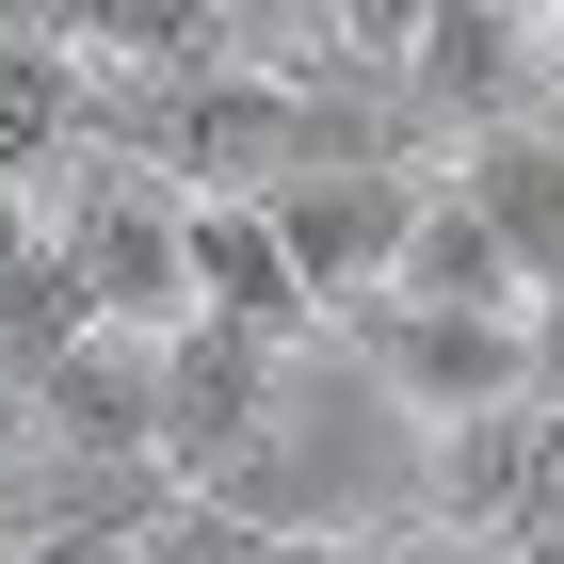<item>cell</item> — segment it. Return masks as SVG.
<instances>
[{
    "label": "cell",
    "mask_w": 564,
    "mask_h": 564,
    "mask_svg": "<svg viewBox=\"0 0 564 564\" xmlns=\"http://www.w3.org/2000/svg\"><path fill=\"white\" fill-rule=\"evenodd\" d=\"M371 291H420V306H517L532 274L500 259V226H484L452 177H420V194H403V242H388V274H371Z\"/></svg>",
    "instance_id": "ba28073f"
},
{
    "label": "cell",
    "mask_w": 564,
    "mask_h": 564,
    "mask_svg": "<svg viewBox=\"0 0 564 564\" xmlns=\"http://www.w3.org/2000/svg\"><path fill=\"white\" fill-rule=\"evenodd\" d=\"M274 371H291V339H259V323H162V420H145V452L194 484L210 452H242V435H259Z\"/></svg>",
    "instance_id": "277c9868"
},
{
    "label": "cell",
    "mask_w": 564,
    "mask_h": 564,
    "mask_svg": "<svg viewBox=\"0 0 564 564\" xmlns=\"http://www.w3.org/2000/svg\"><path fill=\"white\" fill-rule=\"evenodd\" d=\"M452 194L500 226V259H517V274H564V130H532V113H484V130H468V162H452Z\"/></svg>",
    "instance_id": "52a82bcc"
},
{
    "label": "cell",
    "mask_w": 564,
    "mask_h": 564,
    "mask_svg": "<svg viewBox=\"0 0 564 564\" xmlns=\"http://www.w3.org/2000/svg\"><path fill=\"white\" fill-rule=\"evenodd\" d=\"M82 130H97L82 48H65V33H0V177H48Z\"/></svg>",
    "instance_id": "9c48e42d"
},
{
    "label": "cell",
    "mask_w": 564,
    "mask_h": 564,
    "mask_svg": "<svg viewBox=\"0 0 564 564\" xmlns=\"http://www.w3.org/2000/svg\"><path fill=\"white\" fill-rule=\"evenodd\" d=\"M403 194H420V162H388V145H323V162H291V177L259 194L274 242H291V274H306V306H355L371 274H388Z\"/></svg>",
    "instance_id": "7a4b0ae2"
},
{
    "label": "cell",
    "mask_w": 564,
    "mask_h": 564,
    "mask_svg": "<svg viewBox=\"0 0 564 564\" xmlns=\"http://www.w3.org/2000/svg\"><path fill=\"white\" fill-rule=\"evenodd\" d=\"M323 339L403 403V420H468V403H532L517 388V306H420V291H355L323 306Z\"/></svg>",
    "instance_id": "6da1fadb"
},
{
    "label": "cell",
    "mask_w": 564,
    "mask_h": 564,
    "mask_svg": "<svg viewBox=\"0 0 564 564\" xmlns=\"http://www.w3.org/2000/svg\"><path fill=\"white\" fill-rule=\"evenodd\" d=\"M549 48L564 33L532 17V0H435L388 82L420 97V113H452V130H484V113H532V65H549Z\"/></svg>",
    "instance_id": "3957f363"
},
{
    "label": "cell",
    "mask_w": 564,
    "mask_h": 564,
    "mask_svg": "<svg viewBox=\"0 0 564 564\" xmlns=\"http://www.w3.org/2000/svg\"><path fill=\"white\" fill-rule=\"evenodd\" d=\"M177 291H194L177 323H259V339H306L323 323L259 194H177Z\"/></svg>",
    "instance_id": "5b68a950"
},
{
    "label": "cell",
    "mask_w": 564,
    "mask_h": 564,
    "mask_svg": "<svg viewBox=\"0 0 564 564\" xmlns=\"http://www.w3.org/2000/svg\"><path fill=\"white\" fill-rule=\"evenodd\" d=\"M17 403H33L48 452H145V420H162V339H130V323H65V339L17 371Z\"/></svg>",
    "instance_id": "8992f818"
},
{
    "label": "cell",
    "mask_w": 564,
    "mask_h": 564,
    "mask_svg": "<svg viewBox=\"0 0 564 564\" xmlns=\"http://www.w3.org/2000/svg\"><path fill=\"white\" fill-rule=\"evenodd\" d=\"M517 388L564 420V274H532V291H517Z\"/></svg>",
    "instance_id": "8fae6325"
},
{
    "label": "cell",
    "mask_w": 564,
    "mask_h": 564,
    "mask_svg": "<svg viewBox=\"0 0 564 564\" xmlns=\"http://www.w3.org/2000/svg\"><path fill=\"white\" fill-rule=\"evenodd\" d=\"M435 0H323V48H339V65H371V82H388L403 65V33H420Z\"/></svg>",
    "instance_id": "30bf717a"
}]
</instances>
